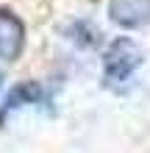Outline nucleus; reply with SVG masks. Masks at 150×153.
<instances>
[{
	"label": "nucleus",
	"mask_w": 150,
	"mask_h": 153,
	"mask_svg": "<svg viewBox=\"0 0 150 153\" xmlns=\"http://www.w3.org/2000/svg\"><path fill=\"white\" fill-rule=\"evenodd\" d=\"M142 64V50L136 48L128 36L114 39L103 53V84L109 89H125L131 75Z\"/></svg>",
	"instance_id": "obj_1"
},
{
	"label": "nucleus",
	"mask_w": 150,
	"mask_h": 153,
	"mask_svg": "<svg viewBox=\"0 0 150 153\" xmlns=\"http://www.w3.org/2000/svg\"><path fill=\"white\" fill-rule=\"evenodd\" d=\"M109 20L125 31L150 22V0H109Z\"/></svg>",
	"instance_id": "obj_2"
},
{
	"label": "nucleus",
	"mask_w": 150,
	"mask_h": 153,
	"mask_svg": "<svg viewBox=\"0 0 150 153\" xmlns=\"http://www.w3.org/2000/svg\"><path fill=\"white\" fill-rule=\"evenodd\" d=\"M22 48V25L14 17H0V59H14Z\"/></svg>",
	"instance_id": "obj_3"
},
{
	"label": "nucleus",
	"mask_w": 150,
	"mask_h": 153,
	"mask_svg": "<svg viewBox=\"0 0 150 153\" xmlns=\"http://www.w3.org/2000/svg\"><path fill=\"white\" fill-rule=\"evenodd\" d=\"M39 100V86H33V84H22V86H17L11 97H8V109L11 106H22V103H36Z\"/></svg>",
	"instance_id": "obj_4"
}]
</instances>
